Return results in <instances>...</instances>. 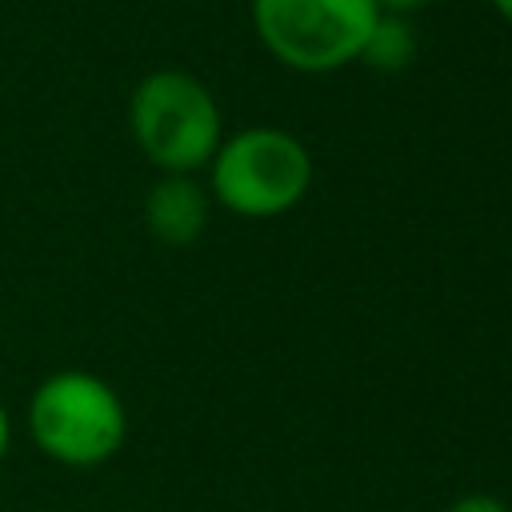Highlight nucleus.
I'll use <instances>...</instances> for the list:
<instances>
[{
    "label": "nucleus",
    "mask_w": 512,
    "mask_h": 512,
    "mask_svg": "<svg viewBox=\"0 0 512 512\" xmlns=\"http://www.w3.org/2000/svg\"><path fill=\"white\" fill-rule=\"evenodd\" d=\"M412 56H416V32H412V24L404 16L380 12L376 24H372V32H368V40H364L360 60L368 68H376V72H400V68L412 64Z\"/></svg>",
    "instance_id": "423d86ee"
},
{
    "label": "nucleus",
    "mask_w": 512,
    "mask_h": 512,
    "mask_svg": "<svg viewBox=\"0 0 512 512\" xmlns=\"http://www.w3.org/2000/svg\"><path fill=\"white\" fill-rule=\"evenodd\" d=\"M312 188V152L300 136L256 124L220 140L208 160V196L232 216L272 220L292 212Z\"/></svg>",
    "instance_id": "7ed1b4c3"
},
{
    "label": "nucleus",
    "mask_w": 512,
    "mask_h": 512,
    "mask_svg": "<svg viewBox=\"0 0 512 512\" xmlns=\"http://www.w3.org/2000/svg\"><path fill=\"white\" fill-rule=\"evenodd\" d=\"M24 432L60 468H100L128 440V408L100 372L56 368L28 392Z\"/></svg>",
    "instance_id": "f257e3e1"
},
{
    "label": "nucleus",
    "mask_w": 512,
    "mask_h": 512,
    "mask_svg": "<svg viewBox=\"0 0 512 512\" xmlns=\"http://www.w3.org/2000/svg\"><path fill=\"white\" fill-rule=\"evenodd\" d=\"M428 0H376V8L380 12H392V16H404V12H416V8H424Z\"/></svg>",
    "instance_id": "1a4fd4ad"
},
{
    "label": "nucleus",
    "mask_w": 512,
    "mask_h": 512,
    "mask_svg": "<svg viewBox=\"0 0 512 512\" xmlns=\"http://www.w3.org/2000/svg\"><path fill=\"white\" fill-rule=\"evenodd\" d=\"M444 512H512L500 496H492V492H464L460 500H452Z\"/></svg>",
    "instance_id": "0eeeda50"
},
{
    "label": "nucleus",
    "mask_w": 512,
    "mask_h": 512,
    "mask_svg": "<svg viewBox=\"0 0 512 512\" xmlns=\"http://www.w3.org/2000/svg\"><path fill=\"white\" fill-rule=\"evenodd\" d=\"M12 412H8V404L0 400V464L8 460V452H12Z\"/></svg>",
    "instance_id": "6e6552de"
},
{
    "label": "nucleus",
    "mask_w": 512,
    "mask_h": 512,
    "mask_svg": "<svg viewBox=\"0 0 512 512\" xmlns=\"http://www.w3.org/2000/svg\"><path fill=\"white\" fill-rule=\"evenodd\" d=\"M376 16V0H252V28L268 56L312 76L360 60Z\"/></svg>",
    "instance_id": "20e7f679"
},
{
    "label": "nucleus",
    "mask_w": 512,
    "mask_h": 512,
    "mask_svg": "<svg viewBox=\"0 0 512 512\" xmlns=\"http://www.w3.org/2000/svg\"><path fill=\"white\" fill-rule=\"evenodd\" d=\"M492 8H496V12H500L508 24H512V0H492Z\"/></svg>",
    "instance_id": "9d476101"
},
{
    "label": "nucleus",
    "mask_w": 512,
    "mask_h": 512,
    "mask_svg": "<svg viewBox=\"0 0 512 512\" xmlns=\"http://www.w3.org/2000/svg\"><path fill=\"white\" fill-rule=\"evenodd\" d=\"M128 132L156 172L196 176L224 140V112L200 76L156 68L128 96Z\"/></svg>",
    "instance_id": "f03ea898"
},
{
    "label": "nucleus",
    "mask_w": 512,
    "mask_h": 512,
    "mask_svg": "<svg viewBox=\"0 0 512 512\" xmlns=\"http://www.w3.org/2000/svg\"><path fill=\"white\" fill-rule=\"evenodd\" d=\"M212 220V196L208 184L184 172H160L152 188L144 192V228L152 240L168 248H188L204 236Z\"/></svg>",
    "instance_id": "39448f33"
}]
</instances>
